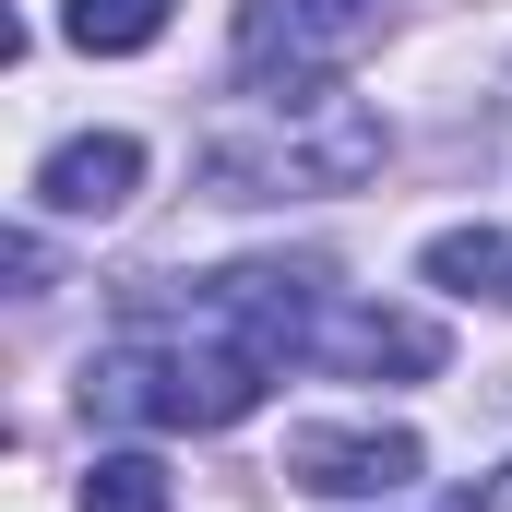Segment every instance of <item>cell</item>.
Listing matches in <instances>:
<instances>
[{"mask_svg": "<svg viewBox=\"0 0 512 512\" xmlns=\"http://www.w3.org/2000/svg\"><path fill=\"white\" fill-rule=\"evenodd\" d=\"M453 346H441V322H417V310H358V298H322V322H310V370H346V382H429Z\"/></svg>", "mask_w": 512, "mask_h": 512, "instance_id": "277c9868", "label": "cell"}, {"mask_svg": "<svg viewBox=\"0 0 512 512\" xmlns=\"http://www.w3.org/2000/svg\"><path fill=\"white\" fill-rule=\"evenodd\" d=\"M393 131L370 96L346 84H298V96H251V120L203 143V191L215 203H298V191H358L382 179Z\"/></svg>", "mask_w": 512, "mask_h": 512, "instance_id": "6da1fadb", "label": "cell"}, {"mask_svg": "<svg viewBox=\"0 0 512 512\" xmlns=\"http://www.w3.org/2000/svg\"><path fill=\"white\" fill-rule=\"evenodd\" d=\"M501 512H512V477H501Z\"/></svg>", "mask_w": 512, "mask_h": 512, "instance_id": "8fae6325", "label": "cell"}, {"mask_svg": "<svg viewBox=\"0 0 512 512\" xmlns=\"http://www.w3.org/2000/svg\"><path fill=\"white\" fill-rule=\"evenodd\" d=\"M417 429H286V477L322 489V501H393L417 489Z\"/></svg>", "mask_w": 512, "mask_h": 512, "instance_id": "5b68a950", "label": "cell"}, {"mask_svg": "<svg viewBox=\"0 0 512 512\" xmlns=\"http://www.w3.org/2000/svg\"><path fill=\"white\" fill-rule=\"evenodd\" d=\"M60 36L84 60H131V48L167 36V0H60Z\"/></svg>", "mask_w": 512, "mask_h": 512, "instance_id": "52a82bcc", "label": "cell"}, {"mask_svg": "<svg viewBox=\"0 0 512 512\" xmlns=\"http://www.w3.org/2000/svg\"><path fill=\"white\" fill-rule=\"evenodd\" d=\"M441 512H501V501H477V489H453V501H441Z\"/></svg>", "mask_w": 512, "mask_h": 512, "instance_id": "30bf717a", "label": "cell"}, {"mask_svg": "<svg viewBox=\"0 0 512 512\" xmlns=\"http://www.w3.org/2000/svg\"><path fill=\"white\" fill-rule=\"evenodd\" d=\"M393 0H251L239 12V72L251 96H298V84H334L370 36H382Z\"/></svg>", "mask_w": 512, "mask_h": 512, "instance_id": "3957f363", "label": "cell"}, {"mask_svg": "<svg viewBox=\"0 0 512 512\" xmlns=\"http://www.w3.org/2000/svg\"><path fill=\"white\" fill-rule=\"evenodd\" d=\"M84 512H167V465L155 453H96L84 465Z\"/></svg>", "mask_w": 512, "mask_h": 512, "instance_id": "9c48e42d", "label": "cell"}, {"mask_svg": "<svg viewBox=\"0 0 512 512\" xmlns=\"http://www.w3.org/2000/svg\"><path fill=\"white\" fill-rule=\"evenodd\" d=\"M417 274H429V286H453V298H477V286L512 298V239H501V227H453V239H429V251H417Z\"/></svg>", "mask_w": 512, "mask_h": 512, "instance_id": "ba28073f", "label": "cell"}, {"mask_svg": "<svg viewBox=\"0 0 512 512\" xmlns=\"http://www.w3.org/2000/svg\"><path fill=\"white\" fill-rule=\"evenodd\" d=\"M131 191H143V143H131V131H72V143L36 167V203H48V215H72V227L120 215Z\"/></svg>", "mask_w": 512, "mask_h": 512, "instance_id": "8992f818", "label": "cell"}, {"mask_svg": "<svg viewBox=\"0 0 512 512\" xmlns=\"http://www.w3.org/2000/svg\"><path fill=\"white\" fill-rule=\"evenodd\" d=\"M274 382V358H251L239 334H215L203 310H155L120 346L84 358V405L131 417V429H239Z\"/></svg>", "mask_w": 512, "mask_h": 512, "instance_id": "7a4b0ae2", "label": "cell"}]
</instances>
